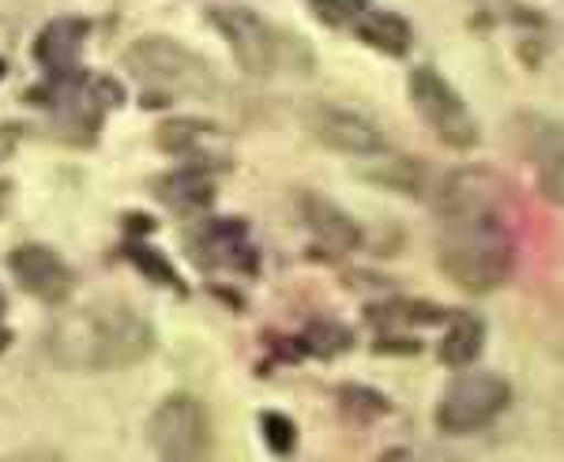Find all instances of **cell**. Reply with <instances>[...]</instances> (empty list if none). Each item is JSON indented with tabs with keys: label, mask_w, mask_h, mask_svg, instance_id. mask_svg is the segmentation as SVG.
<instances>
[{
	"label": "cell",
	"mask_w": 564,
	"mask_h": 462,
	"mask_svg": "<svg viewBox=\"0 0 564 462\" xmlns=\"http://www.w3.org/2000/svg\"><path fill=\"white\" fill-rule=\"evenodd\" d=\"M8 267H12L15 283L45 305H65L72 286H76L72 267L53 249H45V244H20L8 256Z\"/></svg>",
	"instance_id": "cell-9"
},
{
	"label": "cell",
	"mask_w": 564,
	"mask_h": 462,
	"mask_svg": "<svg viewBox=\"0 0 564 462\" xmlns=\"http://www.w3.org/2000/svg\"><path fill=\"white\" fill-rule=\"evenodd\" d=\"M354 346V331L347 323H335V320H313L297 339V353H308V358H321L332 361L339 353H347Z\"/></svg>",
	"instance_id": "cell-19"
},
{
	"label": "cell",
	"mask_w": 564,
	"mask_h": 462,
	"mask_svg": "<svg viewBox=\"0 0 564 462\" xmlns=\"http://www.w3.org/2000/svg\"><path fill=\"white\" fill-rule=\"evenodd\" d=\"M124 230H129V233H151L154 222L148 219V215H124Z\"/></svg>",
	"instance_id": "cell-27"
},
{
	"label": "cell",
	"mask_w": 564,
	"mask_h": 462,
	"mask_svg": "<svg viewBox=\"0 0 564 462\" xmlns=\"http://www.w3.org/2000/svg\"><path fill=\"white\" fill-rule=\"evenodd\" d=\"M4 196H8V185H0V207H4Z\"/></svg>",
	"instance_id": "cell-29"
},
{
	"label": "cell",
	"mask_w": 564,
	"mask_h": 462,
	"mask_svg": "<svg viewBox=\"0 0 564 462\" xmlns=\"http://www.w3.org/2000/svg\"><path fill=\"white\" fill-rule=\"evenodd\" d=\"M154 196L166 211L193 219L215 204V162H188L174 174L154 180Z\"/></svg>",
	"instance_id": "cell-11"
},
{
	"label": "cell",
	"mask_w": 564,
	"mask_h": 462,
	"mask_svg": "<svg viewBox=\"0 0 564 462\" xmlns=\"http://www.w3.org/2000/svg\"><path fill=\"white\" fill-rule=\"evenodd\" d=\"M148 440L166 462H196L212 448V425L204 403L193 395H170L148 421Z\"/></svg>",
	"instance_id": "cell-6"
},
{
	"label": "cell",
	"mask_w": 564,
	"mask_h": 462,
	"mask_svg": "<svg viewBox=\"0 0 564 462\" xmlns=\"http://www.w3.org/2000/svg\"><path fill=\"white\" fill-rule=\"evenodd\" d=\"M411 102L417 117L433 129L436 140L452 151H470L478 143V121L470 117L459 90L448 84L436 68L411 72Z\"/></svg>",
	"instance_id": "cell-5"
},
{
	"label": "cell",
	"mask_w": 564,
	"mask_h": 462,
	"mask_svg": "<svg viewBox=\"0 0 564 462\" xmlns=\"http://www.w3.org/2000/svg\"><path fill=\"white\" fill-rule=\"evenodd\" d=\"M297 211H302V222L308 226L316 241L327 244L335 252H354L361 244V226L343 211L339 204H332L321 193H302L297 196Z\"/></svg>",
	"instance_id": "cell-12"
},
{
	"label": "cell",
	"mask_w": 564,
	"mask_h": 462,
	"mask_svg": "<svg viewBox=\"0 0 564 462\" xmlns=\"http://www.w3.org/2000/svg\"><path fill=\"white\" fill-rule=\"evenodd\" d=\"M199 267L218 271H238V275H257V249L249 241V226L245 219H212L199 226L188 241Z\"/></svg>",
	"instance_id": "cell-8"
},
{
	"label": "cell",
	"mask_w": 564,
	"mask_h": 462,
	"mask_svg": "<svg viewBox=\"0 0 564 462\" xmlns=\"http://www.w3.org/2000/svg\"><path fill=\"white\" fill-rule=\"evenodd\" d=\"M207 20L230 42V53L241 72H249V76H271L275 72L282 61V42L257 12H249V8H212Z\"/></svg>",
	"instance_id": "cell-7"
},
{
	"label": "cell",
	"mask_w": 564,
	"mask_h": 462,
	"mask_svg": "<svg viewBox=\"0 0 564 462\" xmlns=\"http://www.w3.org/2000/svg\"><path fill=\"white\" fill-rule=\"evenodd\" d=\"M20 140H23V124L20 121H4V124H0V162L12 158V151L20 147Z\"/></svg>",
	"instance_id": "cell-25"
},
{
	"label": "cell",
	"mask_w": 564,
	"mask_h": 462,
	"mask_svg": "<svg viewBox=\"0 0 564 462\" xmlns=\"http://www.w3.org/2000/svg\"><path fill=\"white\" fill-rule=\"evenodd\" d=\"M0 312H4V294H0Z\"/></svg>",
	"instance_id": "cell-30"
},
{
	"label": "cell",
	"mask_w": 564,
	"mask_h": 462,
	"mask_svg": "<svg viewBox=\"0 0 564 462\" xmlns=\"http://www.w3.org/2000/svg\"><path fill=\"white\" fill-rule=\"evenodd\" d=\"M0 76H4V61H0Z\"/></svg>",
	"instance_id": "cell-31"
},
{
	"label": "cell",
	"mask_w": 564,
	"mask_h": 462,
	"mask_svg": "<svg viewBox=\"0 0 564 462\" xmlns=\"http://www.w3.org/2000/svg\"><path fill=\"white\" fill-rule=\"evenodd\" d=\"M512 403V387L497 373H463L444 387L441 403H436V429L448 437L486 429L505 406Z\"/></svg>",
	"instance_id": "cell-4"
},
{
	"label": "cell",
	"mask_w": 564,
	"mask_h": 462,
	"mask_svg": "<svg viewBox=\"0 0 564 462\" xmlns=\"http://www.w3.org/2000/svg\"><path fill=\"white\" fill-rule=\"evenodd\" d=\"M384 166H388V174L384 169H366V177L380 180V185H388V188H399V193H406V196H422V169H417V162L395 158V162H384Z\"/></svg>",
	"instance_id": "cell-23"
},
{
	"label": "cell",
	"mask_w": 564,
	"mask_h": 462,
	"mask_svg": "<svg viewBox=\"0 0 564 462\" xmlns=\"http://www.w3.org/2000/svg\"><path fill=\"white\" fill-rule=\"evenodd\" d=\"M124 260L140 271V275H148L154 286H166V289H174L177 297H185L188 294V286L181 283V275H177V267L170 264L162 252H154L148 249V244H140V241H129V249H124Z\"/></svg>",
	"instance_id": "cell-20"
},
{
	"label": "cell",
	"mask_w": 564,
	"mask_h": 462,
	"mask_svg": "<svg viewBox=\"0 0 564 462\" xmlns=\"http://www.w3.org/2000/svg\"><path fill=\"white\" fill-rule=\"evenodd\" d=\"M436 260L467 294H489L516 271V238L508 226V185L489 169H459L436 188Z\"/></svg>",
	"instance_id": "cell-1"
},
{
	"label": "cell",
	"mask_w": 564,
	"mask_h": 462,
	"mask_svg": "<svg viewBox=\"0 0 564 462\" xmlns=\"http://www.w3.org/2000/svg\"><path fill=\"white\" fill-rule=\"evenodd\" d=\"M366 8H369V0H313L316 20L327 26H350Z\"/></svg>",
	"instance_id": "cell-24"
},
{
	"label": "cell",
	"mask_w": 564,
	"mask_h": 462,
	"mask_svg": "<svg viewBox=\"0 0 564 462\" xmlns=\"http://www.w3.org/2000/svg\"><path fill=\"white\" fill-rule=\"evenodd\" d=\"M481 342H486V323L478 316L470 312L452 316V328L441 342V361L448 369H467L481 353Z\"/></svg>",
	"instance_id": "cell-17"
},
{
	"label": "cell",
	"mask_w": 564,
	"mask_h": 462,
	"mask_svg": "<svg viewBox=\"0 0 564 462\" xmlns=\"http://www.w3.org/2000/svg\"><path fill=\"white\" fill-rule=\"evenodd\" d=\"M260 432H263V443H268L271 455H294V448H297L294 418H286V414H279V410H263Z\"/></svg>",
	"instance_id": "cell-22"
},
{
	"label": "cell",
	"mask_w": 564,
	"mask_h": 462,
	"mask_svg": "<svg viewBox=\"0 0 564 462\" xmlns=\"http://www.w3.org/2000/svg\"><path fill=\"white\" fill-rule=\"evenodd\" d=\"M308 129H313L316 140L332 151H343V154H380L384 151V135L372 121H366L361 113L354 110H339V106H316L308 113Z\"/></svg>",
	"instance_id": "cell-10"
},
{
	"label": "cell",
	"mask_w": 564,
	"mask_h": 462,
	"mask_svg": "<svg viewBox=\"0 0 564 462\" xmlns=\"http://www.w3.org/2000/svg\"><path fill=\"white\" fill-rule=\"evenodd\" d=\"M339 410L347 414L350 421L369 425V421H377V418H384V414H391V403H388L384 392H377V387L343 384L339 387Z\"/></svg>",
	"instance_id": "cell-21"
},
{
	"label": "cell",
	"mask_w": 564,
	"mask_h": 462,
	"mask_svg": "<svg viewBox=\"0 0 564 462\" xmlns=\"http://www.w3.org/2000/svg\"><path fill=\"white\" fill-rule=\"evenodd\" d=\"M350 26H354V34H358V42H366L369 50L384 53V57H406V53H411L414 31L403 15L372 12V8H366Z\"/></svg>",
	"instance_id": "cell-14"
},
{
	"label": "cell",
	"mask_w": 564,
	"mask_h": 462,
	"mask_svg": "<svg viewBox=\"0 0 564 462\" xmlns=\"http://www.w3.org/2000/svg\"><path fill=\"white\" fill-rule=\"evenodd\" d=\"M124 68L140 79L143 87V106H170L177 95L193 98H215L223 84H218V72L207 57H199L196 50L181 45L166 34H148L124 53Z\"/></svg>",
	"instance_id": "cell-3"
},
{
	"label": "cell",
	"mask_w": 564,
	"mask_h": 462,
	"mask_svg": "<svg viewBox=\"0 0 564 462\" xmlns=\"http://www.w3.org/2000/svg\"><path fill=\"white\" fill-rule=\"evenodd\" d=\"M531 158L534 174H539V188L550 204H561V132L550 121H531Z\"/></svg>",
	"instance_id": "cell-15"
},
{
	"label": "cell",
	"mask_w": 564,
	"mask_h": 462,
	"mask_svg": "<svg viewBox=\"0 0 564 462\" xmlns=\"http://www.w3.org/2000/svg\"><path fill=\"white\" fill-rule=\"evenodd\" d=\"M369 320L377 323L380 331H395V328H403V323H444L448 320V308H441V305H430V301H388V305H372L369 308Z\"/></svg>",
	"instance_id": "cell-18"
},
{
	"label": "cell",
	"mask_w": 564,
	"mask_h": 462,
	"mask_svg": "<svg viewBox=\"0 0 564 462\" xmlns=\"http://www.w3.org/2000/svg\"><path fill=\"white\" fill-rule=\"evenodd\" d=\"M90 34V23L79 15H65L42 26L39 42H34V61L45 68V76H61V72L79 68V53Z\"/></svg>",
	"instance_id": "cell-13"
},
{
	"label": "cell",
	"mask_w": 564,
	"mask_h": 462,
	"mask_svg": "<svg viewBox=\"0 0 564 462\" xmlns=\"http://www.w3.org/2000/svg\"><path fill=\"white\" fill-rule=\"evenodd\" d=\"M377 350L380 353H417V342L414 339H399V334H391V331H380Z\"/></svg>",
	"instance_id": "cell-26"
},
{
	"label": "cell",
	"mask_w": 564,
	"mask_h": 462,
	"mask_svg": "<svg viewBox=\"0 0 564 462\" xmlns=\"http://www.w3.org/2000/svg\"><path fill=\"white\" fill-rule=\"evenodd\" d=\"M8 342H12V331H8V328H0V353L8 350Z\"/></svg>",
	"instance_id": "cell-28"
},
{
	"label": "cell",
	"mask_w": 564,
	"mask_h": 462,
	"mask_svg": "<svg viewBox=\"0 0 564 462\" xmlns=\"http://www.w3.org/2000/svg\"><path fill=\"white\" fill-rule=\"evenodd\" d=\"M218 135L212 121H199V117H174V121H162L159 132H154V143H159L166 154H177V158H188L193 154L196 162H212L207 154H199V143Z\"/></svg>",
	"instance_id": "cell-16"
},
{
	"label": "cell",
	"mask_w": 564,
	"mask_h": 462,
	"mask_svg": "<svg viewBox=\"0 0 564 462\" xmlns=\"http://www.w3.org/2000/svg\"><path fill=\"white\" fill-rule=\"evenodd\" d=\"M45 350L72 373H109L140 365L154 350V331L132 305L95 301L61 316L50 328Z\"/></svg>",
	"instance_id": "cell-2"
}]
</instances>
